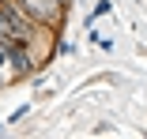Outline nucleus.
<instances>
[{
  "label": "nucleus",
  "instance_id": "obj_1",
  "mask_svg": "<svg viewBox=\"0 0 147 139\" xmlns=\"http://www.w3.org/2000/svg\"><path fill=\"white\" fill-rule=\"evenodd\" d=\"M26 38H30V23L11 4H0V41H26Z\"/></svg>",
  "mask_w": 147,
  "mask_h": 139
},
{
  "label": "nucleus",
  "instance_id": "obj_2",
  "mask_svg": "<svg viewBox=\"0 0 147 139\" xmlns=\"http://www.w3.org/2000/svg\"><path fill=\"white\" fill-rule=\"evenodd\" d=\"M19 4H23V11L30 19H42V23L61 15V0H19Z\"/></svg>",
  "mask_w": 147,
  "mask_h": 139
},
{
  "label": "nucleus",
  "instance_id": "obj_3",
  "mask_svg": "<svg viewBox=\"0 0 147 139\" xmlns=\"http://www.w3.org/2000/svg\"><path fill=\"white\" fill-rule=\"evenodd\" d=\"M8 64H11V72H26L30 68V60H26V53L19 49V41H8Z\"/></svg>",
  "mask_w": 147,
  "mask_h": 139
},
{
  "label": "nucleus",
  "instance_id": "obj_4",
  "mask_svg": "<svg viewBox=\"0 0 147 139\" xmlns=\"http://www.w3.org/2000/svg\"><path fill=\"white\" fill-rule=\"evenodd\" d=\"M4 64H8V41L0 45V68H4Z\"/></svg>",
  "mask_w": 147,
  "mask_h": 139
}]
</instances>
